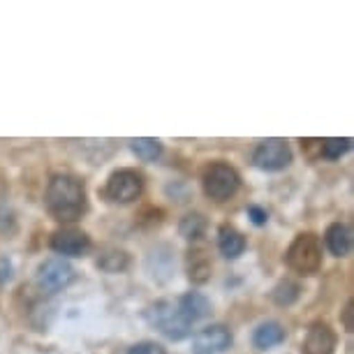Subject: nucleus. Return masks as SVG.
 I'll use <instances>...</instances> for the list:
<instances>
[{
    "label": "nucleus",
    "mask_w": 354,
    "mask_h": 354,
    "mask_svg": "<svg viewBox=\"0 0 354 354\" xmlns=\"http://www.w3.org/2000/svg\"><path fill=\"white\" fill-rule=\"evenodd\" d=\"M178 232H181V236L188 239V241H199L206 232V218L202 213H188V216L181 218Z\"/></svg>",
    "instance_id": "f3484780"
},
{
    "label": "nucleus",
    "mask_w": 354,
    "mask_h": 354,
    "mask_svg": "<svg viewBox=\"0 0 354 354\" xmlns=\"http://www.w3.org/2000/svg\"><path fill=\"white\" fill-rule=\"evenodd\" d=\"M352 146V139H324L319 142V153L326 160H338L340 156H345Z\"/></svg>",
    "instance_id": "6ab92c4d"
},
{
    "label": "nucleus",
    "mask_w": 354,
    "mask_h": 354,
    "mask_svg": "<svg viewBox=\"0 0 354 354\" xmlns=\"http://www.w3.org/2000/svg\"><path fill=\"white\" fill-rule=\"evenodd\" d=\"M218 250L227 259H236L245 250V236L234 225H223L218 230Z\"/></svg>",
    "instance_id": "4468645a"
},
{
    "label": "nucleus",
    "mask_w": 354,
    "mask_h": 354,
    "mask_svg": "<svg viewBox=\"0 0 354 354\" xmlns=\"http://www.w3.org/2000/svg\"><path fill=\"white\" fill-rule=\"evenodd\" d=\"M144 192V176L135 169H116L106 181L104 195L116 204H130L142 197Z\"/></svg>",
    "instance_id": "39448f33"
},
{
    "label": "nucleus",
    "mask_w": 354,
    "mask_h": 354,
    "mask_svg": "<svg viewBox=\"0 0 354 354\" xmlns=\"http://www.w3.org/2000/svg\"><path fill=\"white\" fill-rule=\"evenodd\" d=\"M352 317H354V301H347L345 310H343V326H345L347 333L354 331V319Z\"/></svg>",
    "instance_id": "4be33fe9"
},
{
    "label": "nucleus",
    "mask_w": 354,
    "mask_h": 354,
    "mask_svg": "<svg viewBox=\"0 0 354 354\" xmlns=\"http://www.w3.org/2000/svg\"><path fill=\"white\" fill-rule=\"evenodd\" d=\"M211 257L209 252L204 248H192L185 257V271H188V278L192 280L195 285H204L209 283L211 278Z\"/></svg>",
    "instance_id": "ddd939ff"
},
{
    "label": "nucleus",
    "mask_w": 354,
    "mask_h": 354,
    "mask_svg": "<svg viewBox=\"0 0 354 354\" xmlns=\"http://www.w3.org/2000/svg\"><path fill=\"white\" fill-rule=\"evenodd\" d=\"M299 294H301V287H299V283L285 278V280H280L276 287H273L271 297H273V301H276L278 306H290V304L297 301Z\"/></svg>",
    "instance_id": "a211bd4d"
},
{
    "label": "nucleus",
    "mask_w": 354,
    "mask_h": 354,
    "mask_svg": "<svg viewBox=\"0 0 354 354\" xmlns=\"http://www.w3.org/2000/svg\"><path fill=\"white\" fill-rule=\"evenodd\" d=\"M248 216H250L252 223L259 225V227L266 225V220H269V216H266V211H264V209H259V206H250V209H248Z\"/></svg>",
    "instance_id": "5701e85b"
},
{
    "label": "nucleus",
    "mask_w": 354,
    "mask_h": 354,
    "mask_svg": "<svg viewBox=\"0 0 354 354\" xmlns=\"http://www.w3.org/2000/svg\"><path fill=\"white\" fill-rule=\"evenodd\" d=\"M51 250L63 257H82L91 250V236L77 227H63L51 234Z\"/></svg>",
    "instance_id": "6e6552de"
},
{
    "label": "nucleus",
    "mask_w": 354,
    "mask_h": 354,
    "mask_svg": "<svg viewBox=\"0 0 354 354\" xmlns=\"http://www.w3.org/2000/svg\"><path fill=\"white\" fill-rule=\"evenodd\" d=\"M97 264L102 266L104 271L116 273V271H123L125 266H128V255H125L123 250H113V252H109V255H104L102 259H100Z\"/></svg>",
    "instance_id": "aec40b11"
},
{
    "label": "nucleus",
    "mask_w": 354,
    "mask_h": 354,
    "mask_svg": "<svg viewBox=\"0 0 354 354\" xmlns=\"http://www.w3.org/2000/svg\"><path fill=\"white\" fill-rule=\"evenodd\" d=\"M285 340V329L278 322H264L259 324L255 333H252V345L257 350H271V347L280 345Z\"/></svg>",
    "instance_id": "2eb2a0df"
},
{
    "label": "nucleus",
    "mask_w": 354,
    "mask_h": 354,
    "mask_svg": "<svg viewBox=\"0 0 354 354\" xmlns=\"http://www.w3.org/2000/svg\"><path fill=\"white\" fill-rule=\"evenodd\" d=\"M46 211L58 223H75L86 213L88 199H86V185L82 178L72 174H56L51 176L44 195Z\"/></svg>",
    "instance_id": "f257e3e1"
},
{
    "label": "nucleus",
    "mask_w": 354,
    "mask_h": 354,
    "mask_svg": "<svg viewBox=\"0 0 354 354\" xmlns=\"http://www.w3.org/2000/svg\"><path fill=\"white\" fill-rule=\"evenodd\" d=\"M146 319L156 326L160 333H165L169 340H181L190 336V322H185L181 313L171 301H158L149 306L146 310Z\"/></svg>",
    "instance_id": "20e7f679"
},
{
    "label": "nucleus",
    "mask_w": 354,
    "mask_h": 354,
    "mask_svg": "<svg viewBox=\"0 0 354 354\" xmlns=\"http://www.w3.org/2000/svg\"><path fill=\"white\" fill-rule=\"evenodd\" d=\"M287 266L299 273V276H313L322 266V241H319L317 234H299L297 239L290 243L285 255Z\"/></svg>",
    "instance_id": "f03ea898"
},
{
    "label": "nucleus",
    "mask_w": 354,
    "mask_h": 354,
    "mask_svg": "<svg viewBox=\"0 0 354 354\" xmlns=\"http://www.w3.org/2000/svg\"><path fill=\"white\" fill-rule=\"evenodd\" d=\"M132 153L144 160V162H156V160L162 156V144L158 139H151V137H139V139H132Z\"/></svg>",
    "instance_id": "dca6fc26"
},
{
    "label": "nucleus",
    "mask_w": 354,
    "mask_h": 354,
    "mask_svg": "<svg viewBox=\"0 0 354 354\" xmlns=\"http://www.w3.org/2000/svg\"><path fill=\"white\" fill-rule=\"evenodd\" d=\"M324 243L331 255L347 257L352 252V227L345 223H333L324 234Z\"/></svg>",
    "instance_id": "f8f14e48"
},
{
    "label": "nucleus",
    "mask_w": 354,
    "mask_h": 354,
    "mask_svg": "<svg viewBox=\"0 0 354 354\" xmlns=\"http://www.w3.org/2000/svg\"><path fill=\"white\" fill-rule=\"evenodd\" d=\"M204 195L216 199V202H227L241 188V176L227 162H211L202 174Z\"/></svg>",
    "instance_id": "7ed1b4c3"
},
{
    "label": "nucleus",
    "mask_w": 354,
    "mask_h": 354,
    "mask_svg": "<svg viewBox=\"0 0 354 354\" xmlns=\"http://www.w3.org/2000/svg\"><path fill=\"white\" fill-rule=\"evenodd\" d=\"M37 285L44 292H61L72 280H75V269L65 262L63 257H49L37 266Z\"/></svg>",
    "instance_id": "423d86ee"
},
{
    "label": "nucleus",
    "mask_w": 354,
    "mask_h": 354,
    "mask_svg": "<svg viewBox=\"0 0 354 354\" xmlns=\"http://www.w3.org/2000/svg\"><path fill=\"white\" fill-rule=\"evenodd\" d=\"M232 345V331L223 324H211L195 336L197 354H218Z\"/></svg>",
    "instance_id": "1a4fd4ad"
},
{
    "label": "nucleus",
    "mask_w": 354,
    "mask_h": 354,
    "mask_svg": "<svg viewBox=\"0 0 354 354\" xmlns=\"http://www.w3.org/2000/svg\"><path fill=\"white\" fill-rule=\"evenodd\" d=\"M176 308L181 313V317L185 322H197V319H204L211 315V301L204 297L202 292H188L183 294L176 301Z\"/></svg>",
    "instance_id": "9b49d317"
},
{
    "label": "nucleus",
    "mask_w": 354,
    "mask_h": 354,
    "mask_svg": "<svg viewBox=\"0 0 354 354\" xmlns=\"http://www.w3.org/2000/svg\"><path fill=\"white\" fill-rule=\"evenodd\" d=\"M333 347H336V331L326 322L310 324L301 345L304 354H333Z\"/></svg>",
    "instance_id": "9d476101"
},
{
    "label": "nucleus",
    "mask_w": 354,
    "mask_h": 354,
    "mask_svg": "<svg viewBox=\"0 0 354 354\" xmlns=\"http://www.w3.org/2000/svg\"><path fill=\"white\" fill-rule=\"evenodd\" d=\"M252 162L262 171H280L292 165V149L283 139H266V142L257 144L255 153H252Z\"/></svg>",
    "instance_id": "0eeeda50"
},
{
    "label": "nucleus",
    "mask_w": 354,
    "mask_h": 354,
    "mask_svg": "<svg viewBox=\"0 0 354 354\" xmlns=\"http://www.w3.org/2000/svg\"><path fill=\"white\" fill-rule=\"evenodd\" d=\"M128 354H165V347L146 340V343H137L135 347H130Z\"/></svg>",
    "instance_id": "412c9836"
}]
</instances>
